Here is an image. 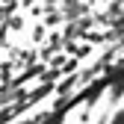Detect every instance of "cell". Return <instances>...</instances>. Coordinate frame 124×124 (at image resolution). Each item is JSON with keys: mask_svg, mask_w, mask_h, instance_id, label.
Returning <instances> with one entry per match:
<instances>
[{"mask_svg": "<svg viewBox=\"0 0 124 124\" xmlns=\"http://www.w3.org/2000/svg\"><path fill=\"white\" fill-rule=\"evenodd\" d=\"M106 124H124V109H118V112L112 115V121H106Z\"/></svg>", "mask_w": 124, "mask_h": 124, "instance_id": "obj_1", "label": "cell"}]
</instances>
